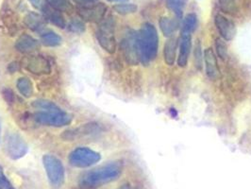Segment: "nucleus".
<instances>
[{"mask_svg":"<svg viewBox=\"0 0 251 189\" xmlns=\"http://www.w3.org/2000/svg\"><path fill=\"white\" fill-rule=\"evenodd\" d=\"M123 171V164L119 161L103 164L84 173L79 178L78 187L81 189H97L117 180Z\"/></svg>","mask_w":251,"mask_h":189,"instance_id":"obj_1","label":"nucleus"},{"mask_svg":"<svg viewBox=\"0 0 251 189\" xmlns=\"http://www.w3.org/2000/svg\"><path fill=\"white\" fill-rule=\"evenodd\" d=\"M137 43L140 52V62L148 64L157 57L159 49V36L157 29L151 23H145L137 31Z\"/></svg>","mask_w":251,"mask_h":189,"instance_id":"obj_2","label":"nucleus"},{"mask_svg":"<svg viewBox=\"0 0 251 189\" xmlns=\"http://www.w3.org/2000/svg\"><path fill=\"white\" fill-rule=\"evenodd\" d=\"M115 21L113 16L103 19L96 31V37L101 48L110 53L113 54L116 51V40L114 36Z\"/></svg>","mask_w":251,"mask_h":189,"instance_id":"obj_3","label":"nucleus"},{"mask_svg":"<svg viewBox=\"0 0 251 189\" xmlns=\"http://www.w3.org/2000/svg\"><path fill=\"white\" fill-rule=\"evenodd\" d=\"M43 164L51 186L62 187L65 180V169L62 161L55 155L46 154L43 157Z\"/></svg>","mask_w":251,"mask_h":189,"instance_id":"obj_4","label":"nucleus"},{"mask_svg":"<svg viewBox=\"0 0 251 189\" xmlns=\"http://www.w3.org/2000/svg\"><path fill=\"white\" fill-rule=\"evenodd\" d=\"M33 119L42 125L60 128L71 124L73 117L70 113L64 112L62 109H59L51 112L38 111L37 113L33 114Z\"/></svg>","mask_w":251,"mask_h":189,"instance_id":"obj_5","label":"nucleus"},{"mask_svg":"<svg viewBox=\"0 0 251 189\" xmlns=\"http://www.w3.org/2000/svg\"><path fill=\"white\" fill-rule=\"evenodd\" d=\"M101 155L99 152L86 147H80L71 151L68 157V162L74 167L85 168L99 163Z\"/></svg>","mask_w":251,"mask_h":189,"instance_id":"obj_6","label":"nucleus"},{"mask_svg":"<svg viewBox=\"0 0 251 189\" xmlns=\"http://www.w3.org/2000/svg\"><path fill=\"white\" fill-rule=\"evenodd\" d=\"M124 51L126 61L130 65H137L140 63V52L137 43V31L128 29L121 44Z\"/></svg>","mask_w":251,"mask_h":189,"instance_id":"obj_7","label":"nucleus"},{"mask_svg":"<svg viewBox=\"0 0 251 189\" xmlns=\"http://www.w3.org/2000/svg\"><path fill=\"white\" fill-rule=\"evenodd\" d=\"M5 151L11 159L17 160L24 157L27 153L28 146L20 135L13 133L6 136Z\"/></svg>","mask_w":251,"mask_h":189,"instance_id":"obj_8","label":"nucleus"},{"mask_svg":"<svg viewBox=\"0 0 251 189\" xmlns=\"http://www.w3.org/2000/svg\"><path fill=\"white\" fill-rule=\"evenodd\" d=\"M107 6L104 3H97L88 7H78L76 13L82 21L90 23H100L107 13Z\"/></svg>","mask_w":251,"mask_h":189,"instance_id":"obj_9","label":"nucleus"},{"mask_svg":"<svg viewBox=\"0 0 251 189\" xmlns=\"http://www.w3.org/2000/svg\"><path fill=\"white\" fill-rule=\"evenodd\" d=\"M22 65L28 72L34 75H49L51 73V64L43 56H29L22 61Z\"/></svg>","mask_w":251,"mask_h":189,"instance_id":"obj_10","label":"nucleus"},{"mask_svg":"<svg viewBox=\"0 0 251 189\" xmlns=\"http://www.w3.org/2000/svg\"><path fill=\"white\" fill-rule=\"evenodd\" d=\"M214 23L222 38L226 41H231L236 34V26L222 14H216Z\"/></svg>","mask_w":251,"mask_h":189,"instance_id":"obj_11","label":"nucleus"},{"mask_svg":"<svg viewBox=\"0 0 251 189\" xmlns=\"http://www.w3.org/2000/svg\"><path fill=\"white\" fill-rule=\"evenodd\" d=\"M15 49L23 54H30L40 49V42L35 38L24 33L17 38L15 42Z\"/></svg>","mask_w":251,"mask_h":189,"instance_id":"obj_12","label":"nucleus"},{"mask_svg":"<svg viewBox=\"0 0 251 189\" xmlns=\"http://www.w3.org/2000/svg\"><path fill=\"white\" fill-rule=\"evenodd\" d=\"M191 49H192V33L181 31L179 55L177 58V64L180 67H185L187 65Z\"/></svg>","mask_w":251,"mask_h":189,"instance_id":"obj_13","label":"nucleus"},{"mask_svg":"<svg viewBox=\"0 0 251 189\" xmlns=\"http://www.w3.org/2000/svg\"><path fill=\"white\" fill-rule=\"evenodd\" d=\"M41 12L43 13L46 21H49L52 25L56 26L60 28H64L66 27V22L63 13L50 7L47 2L42 8Z\"/></svg>","mask_w":251,"mask_h":189,"instance_id":"obj_14","label":"nucleus"},{"mask_svg":"<svg viewBox=\"0 0 251 189\" xmlns=\"http://www.w3.org/2000/svg\"><path fill=\"white\" fill-rule=\"evenodd\" d=\"M99 125L97 124H93V123H90V124H85L83 126L79 127L77 129L75 130H69V131H66L63 133L62 137L63 139H65L66 141H72L74 139L78 138V137H81L83 135H88L91 134H94V133H97L99 132Z\"/></svg>","mask_w":251,"mask_h":189,"instance_id":"obj_15","label":"nucleus"},{"mask_svg":"<svg viewBox=\"0 0 251 189\" xmlns=\"http://www.w3.org/2000/svg\"><path fill=\"white\" fill-rule=\"evenodd\" d=\"M204 61L206 66V73L208 77L212 80L217 79L219 76V67L215 54L212 49H208L204 53Z\"/></svg>","mask_w":251,"mask_h":189,"instance_id":"obj_16","label":"nucleus"},{"mask_svg":"<svg viewBox=\"0 0 251 189\" xmlns=\"http://www.w3.org/2000/svg\"><path fill=\"white\" fill-rule=\"evenodd\" d=\"M24 24L31 30L42 33L45 30L46 19L39 13L29 12L24 17Z\"/></svg>","mask_w":251,"mask_h":189,"instance_id":"obj_17","label":"nucleus"},{"mask_svg":"<svg viewBox=\"0 0 251 189\" xmlns=\"http://www.w3.org/2000/svg\"><path fill=\"white\" fill-rule=\"evenodd\" d=\"M176 48L177 40L175 38H169L164 45L163 49V57L167 65H173L176 61Z\"/></svg>","mask_w":251,"mask_h":189,"instance_id":"obj_18","label":"nucleus"},{"mask_svg":"<svg viewBox=\"0 0 251 189\" xmlns=\"http://www.w3.org/2000/svg\"><path fill=\"white\" fill-rule=\"evenodd\" d=\"M62 42H63L62 37L52 30H46V31L44 30L41 33L40 43L45 47H48V48L59 47L61 46Z\"/></svg>","mask_w":251,"mask_h":189,"instance_id":"obj_19","label":"nucleus"},{"mask_svg":"<svg viewBox=\"0 0 251 189\" xmlns=\"http://www.w3.org/2000/svg\"><path fill=\"white\" fill-rule=\"evenodd\" d=\"M159 25L162 29L163 35L165 37L171 38L178 27V23L176 20L170 19L168 17H162L159 21Z\"/></svg>","mask_w":251,"mask_h":189,"instance_id":"obj_20","label":"nucleus"},{"mask_svg":"<svg viewBox=\"0 0 251 189\" xmlns=\"http://www.w3.org/2000/svg\"><path fill=\"white\" fill-rule=\"evenodd\" d=\"M16 87L18 89L19 93L25 98H30L34 93L33 83L26 77H22V78L18 79V81L16 82Z\"/></svg>","mask_w":251,"mask_h":189,"instance_id":"obj_21","label":"nucleus"},{"mask_svg":"<svg viewBox=\"0 0 251 189\" xmlns=\"http://www.w3.org/2000/svg\"><path fill=\"white\" fill-rule=\"evenodd\" d=\"M46 2L53 9L61 13H71L74 12V7L70 0H46Z\"/></svg>","mask_w":251,"mask_h":189,"instance_id":"obj_22","label":"nucleus"},{"mask_svg":"<svg viewBox=\"0 0 251 189\" xmlns=\"http://www.w3.org/2000/svg\"><path fill=\"white\" fill-rule=\"evenodd\" d=\"M32 107L35 108L36 110H39V112H51V111H56L61 109L54 102L47 101V100H37L33 101Z\"/></svg>","mask_w":251,"mask_h":189,"instance_id":"obj_23","label":"nucleus"},{"mask_svg":"<svg viewBox=\"0 0 251 189\" xmlns=\"http://www.w3.org/2000/svg\"><path fill=\"white\" fill-rule=\"evenodd\" d=\"M166 6L171 12L175 13L177 18H181L185 6V0H166Z\"/></svg>","mask_w":251,"mask_h":189,"instance_id":"obj_24","label":"nucleus"},{"mask_svg":"<svg viewBox=\"0 0 251 189\" xmlns=\"http://www.w3.org/2000/svg\"><path fill=\"white\" fill-rule=\"evenodd\" d=\"M197 26H198L197 15L195 13H189L184 17L181 31L193 33L195 31V29L197 28Z\"/></svg>","mask_w":251,"mask_h":189,"instance_id":"obj_25","label":"nucleus"},{"mask_svg":"<svg viewBox=\"0 0 251 189\" xmlns=\"http://www.w3.org/2000/svg\"><path fill=\"white\" fill-rule=\"evenodd\" d=\"M113 10L118 14L126 15V14L136 13L138 10V7L132 3H121V4H115L113 7Z\"/></svg>","mask_w":251,"mask_h":189,"instance_id":"obj_26","label":"nucleus"},{"mask_svg":"<svg viewBox=\"0 0 251 189\" xmlns=\"http://www.w3.org/2000/svg\"><path fill=\"white\" fill-rule=\"evenodd\" d=\"M66 27L70 32L75 33V34H81L86 29V26L84 24V21H82L80 19H75V18L71 20Z\"/></svg>","mask_w":251,"mask_h":189,"instance_id":"obj_27","label":"nucleus"},{"mask_svg":"<svg viewBox=\"0 0 251 189\" xmlns=\"http://www.w3.org/2000/svg\"><path fill=\"white\" fill-rule=\"evenodd\" d=\"M215 48H216L218 56L222 60H225L227 56V48H226V43L223 40H221V38H217L215 42Z\"/></svg>","mask_w":251,"mask_h":189,"instance_id":"obj_28","label":"nucleus"},{"mask_svg":"<svg viewBox=\"0 0 251 189\" xmlns=\"http://www.w3.org/2000/svg\"><path fill=\"white\" fill-rule=\"evenodd\" d=\"M220 7L225 13H233L236 11V5L233 0H220Z\"/></svg>","mask_w":251,"mask_h":189,"instance_id":"obj_29","label":"nucleus"},{"mask_svg":"<svg viewBox=\"0 0 251 189\" xmlns=\"http://www.w3.org/2000/svg\"><path fill=\"white\" fill-rule=\"evenodd\" d=\"M0 189H14L11 182L4 174V171L1 166H0Z\"/></svg>","mask_w":251,"mask_h":189,"instance_id":"obj_30","label":"nucleus"},{"mask_svg":"<svg viewBox=\"0 0 251 189\" xmlns=\"http://www.w3.org/2000/svg\"><path fill=\"white\" fill-rule=\"evenodd\" d=\"M195 61H196V65L198 68L201 69L202 66V61H201V43L198 41L197 46H196V51H195Z\"/></svg>","mask_w":251,"mask_h":189,"instance_id":"obj_31","label":"nucleus"},{"mask_svg":"<svg viewBox=\"0 0 251 189\" xmlns=\"http://www.w3.org/2000/svg\"><path fill=\"white\" fill-rule=\"evenodd\" d=\"M73 2H75V4H77L80 7H88L91 5L97 4L99 0H73Z\"/></svg>","mask_w":251,"mask_h":189,"instance_id":"obj_32","label":"nucleus"},{"mask_svg":"<svg viewBox=\"0 0 251 189\" xmlns=\"http://www.w3.org/2000/svg\"><path fill=\"white\" fill-rule=\"evenodd\" d=\"M3 96L5 98L6 101H8L9 103H12L14 99V95H13V91L11 89H4L3 91Z\"/></svg>","mask_w":251,"mask_h":189,"instance_id":"obj_33","label":"nucleus"},{"mask_svg":"<svg viewBox=\"0 0 251 189\" xmlns=\"http://www.w3.org/2000/svg\"><path fill=\"white\" fill-rule=\"evenodd\" d=\"M29 2L31 3V5L36 9L41 11L42 8L44 7V5L46 4V2L44 0H29Z\"/></svg>","mask_w":251,"mask_h":189,"instance_id":"obj_34","label":"nucleus"},{"mask_svg":"<svg viewBox=\"0 0 251 189\" xmlns=\"http://www.w3.org/2000/svg\"><path fill=\"white\" fill-rule=\"evenodd\" d=\"M118 189H133L132 187H130V186H128V185H125V186H123V187H121V188H119Z\"/></svg>","mask_w":251,"mask_h":189,"instance_id":"obj_35","label":"nucleus"},{"mask_svg":"<svg viewBox=\"0 0 251 189\" xmlns=\"http://www.w3.org/2000/svg\"><path fill=\"white\" fill-rule=\"evenodd\" d=\"M107 1H110V2H118V1H125V0H107Z\"/></svg>","mask_w":251,"mask_h":189,"instance_id":"obj_36","label":"nucleus"},{"mask_svg":"<svg viewBox=\"0 0 251 189\" xmlns=\"http://www.w3.org/2000/svg\"><path fill=\"white\" fill-rule=\"evenodd\" d=\"M0 132H1V125H0Z\"/></svg>","mask_w":251,"mask_h":189,"instance_id":"obj_37","label":"nucleus"}]
</instances>
